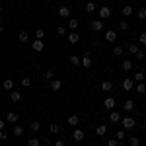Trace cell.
<instances>
[{
	"label": "cell",
	"instance_id": "681fc988",
	"mask_svg": "<svg viewBox=\"0 0 146 146\" xmlns=\"http://www.w3.org/2000/svg\"><path fill=\"white\" fill-rule=\"evenodd\" d=\"M142 125H144V127H146V119H144V121H142Z\"/></svg>",
	"mask_w": 146,
	"mask_h": 146
},
{
	"label": "cell",
	"instance_id": "d6986e66",
	"mask_svg": "<svg viewBox=\"0 0 146 146\" xmlns=\"http://www.w3.org/2000/svg\"><path fill=\"white\" fill-rule=\"evenodd\" d=\"M115 138H117L119 142H125V140H127V133H125V129H123V131H117V133H115Z\"/></svg>",
	"mask_w": 146,
	"mask_h": 146
},
{
	"label": "cell",
	"instance_id": "e0dca14e",
	"mask_svg": "<svg viewBox=\"0 0 146 146\" xmlns=\"http://www.w3.org/2000/svg\"><path fill=\"white\" fill-rule=\"evenodd\" d=\"M58 16H60V18H70V8L60 6V8H58Z\"/></svg>",
	"mask_w": 146,
	"mask_h": 146
},
{
	"label": "cell",
	"instance_id": "b9f144b4",
	"mask_svg": "<svg viewBox=\"0 0 146 146\" xmlns=\"http://www.w3.org/2000/svg\"><path fill=\"white\" fill-rule=\"evenodd\" d=\"M56 33H58V35H64V33H66V27H64V25H58V27H56Z\"/></svg>",
	"mask_w": 146,
	"mask_h": 146
},
{
	"label": "cell",
	"instance_id": "ac0fdd59",
	"mask_svg": "<svg viewBox=\"0 0 146 146\" xmlns=\"http://www.w3.org/2000/svg\"><path fill=\"white\" fill-rule=\"evenodd\" d=\"M60 88H62V82L60 80H51V90L53 92H58Z\"/></svg>",
	"mask_w": 146,
	"mask_h": 146
},
{
	"label": "cell",
	"instance_id": "6da1fadb",
	"mask_svg": "<svg viewBox=\"0 0 146 146\" xmlns=\"http://www.w3.org/2000/svg\"><path fill=\"white\" fill-rule=\"evenodd\" d=\"M121 123H123V129H125V131H129V129H133V127L136 125V121H135V117L127 115V117H123V119H121Z\"/></svg>",
	"mask_w": 146,
	"mask_h": 146
},
{
	"label": "cell",
	"instance_id": "1f68e13d",
	"mask_svg": "<svg viewBox=\"0 0 146 146\" xmlns=\"http://www.w3.org/2000/svg\"><path fill=\"white\" fill-rule=\"evenodd\" d=\"M12 135H14V136H22V135H23V127H14Z\"/></svg>",
	"mask_w": 146,
	"mask_h": 146
},
{
	"label": "cell",
	"instance_id": "836d02e7",
	"mask_svg": "<svg viewBox=\"0 0 146 146\" xmlns=\"http://www.w3.org/2000/svg\"><path fill=\"white\" fill-rule=\"evenodd\" d=\"M35 37H37V39H43V37H45V29L37 27V29H35Z\"/></svg>",
	"mask_w": 146,
	"mask_h": 146
},
{
	"label": "cell",
	"instance_id": "8fae6325",
	"mask_svg": "<svg viewBox=\"0 0 146 146\" xmlns=\"http://www.w3.org/2000/svg\"><path fill=\"white\" fill-rule=\"evenodd\" d=\"M115 39H117V31H113V29L105 31V41H107V43H113Z\"/></svg>",
	"mask_w": 146,
	"mask_h": 146
},
{
	"label": "cell",
	"instance_id": "f546056e",
	"mask_svg": "<svg viewBox=\"0 0 146 146\" xmlns=\"http://www.w3.org/2000/svg\"><path fill=\"white\" fill-rule=\"evenodd\" d=\"M39 144H41V140H39V138H35V136H31V138L27 140V146H39Z\"/></svg>",
	"mask_w": 146,
	"mask_h": 146
},
{
	"label": "cell",
	"instance_id": "603a6c76",
	"mask_svg": "<svg viewBox=\"0 0 146 146\" xmlns=\"http://www.w3.org/2000/svg\"><path fill=\"white\" fill-rule=\"evenodd\" d=\"M29 129H31L33 133H37V131L41 129V121H31V123H29Z\"/></svg>",
	"mask_w": 146,
	"mask_h": 146
},
{
	"label": "cell",
	"instance_id": "7c38bea8",
	"mask_svg": "<svg viewBox=\"0 0 146 146\" xmlns=\"http://www.w3.org/2000/svg\"><path fill=\"white\" fill-rule=\"evenodd\" d=\"M133 88H135V80L133 78H127V80H123V90H133Z\"/></svg>",
	"mask_w": 146,
	"mask_h": 146
},
{
	"label": "cell",
	"instance_id": "ee69618b",
	"mask_svg": "<svg viewBox=\"0 0 146 146\" xmlns=\"http://www.w3.org/2000/svg\"><path fill=\"white\" fill-rule=\"evenodd\" d=\"M138 41H140V43H144V45H146V33H140V35H138Z\"/></svg>",
	"mask_w": 146,
	"mask_h": 146
},
{
	"label": "cell",
	"instance_id": "ab89813d",
	"mask_svg": "<svg viewBox=\"0 0 146 146\" xmlns=\"http://www.w3.org/2000/svg\"><path fill=\"white\" fill-rule=\"evenodd\" d=\"M27 37H29L27 31H20V41H27Z\"/></svg>",
	"mask_w": 146,
	"mask_h": 146
},
{
	"label": "cell",
	"instance_id": "4316f807",
	"mask_svg": "<svg viewBox=\"0 0 146 146\" xmlns=\"http://www.w3.org/2000/svg\"><path fill=\"white\" fill-rule=\"evenodd\" d=\"M70 64H72V66H78V64H82V58H78L76 55H72L70 56Z\"/></svg>",
	"mask_w": 146,
	"mask_h": 146
},
{
	"label": "cell",
	"instance_id": "7402d4cb",
	"mask_svg": "<svg viewBox=\"0 0 146 146\" xmlns=\"http://www.w3.org/2000/svg\"><path fill=\"white\" fill-rule=\"evenodd\" d=\"M4 90H14V80H12V78H6V80H4Z\"/></svg>",
	"mask_w": 146,
	"mask_h": 146
},
{
	"label": "cell",
	"instance_id": "2e32d148",
	"mask_svg": "<svg viewBox=\"0 0 146 146\" xmlns=\"http://www.w3.org/2000/svg\"><path fill=\"white\" fill-rule=\"evenodd\" d=\"M10 100L14 101V103H20V101H22V94H20V92H14V90H12V92H10Z\"/></svg>",
	"mask_w": 146,
	"mask_h": 146
},
{
	"label": "cell",
	"instance_id": "484cf974",
	"mask_svg": "<svg viewBox=\"0 0 146 146\" xmlns=\"http://www.w3.org/2000/svg\"><path fill=\"white\" fill-rule=\"evenodd\" d=\"M138 144H140L138 136H129V146H138Z\"/></svg>",
	"mask_w": 146,
	"mask_h": 146
},
{
	"label": "cell",
	"instance_id": "74e56055",
	"mask_svg": "<svg viewBox=\"0 0 146 146\" xmlns=\"http://www.w3.org/2000/svg\"><path fill=\"white\" fill-rule=\"evenodd\" d=\"M43 76H45L47 80H55V72H53V70H47V72L43 74Z\"/></svg>",
	"mask_w": 146,
	"mask_h": 146
},
{
	"label": "cell",
	"instance_id": "4fadbf2b",
	"mask_svg": "<svg viewBox=\"0 0 146 146\" xmlns=\"http://www.w3.org/2000/svg\"><path fill=\"white\" fill-rule=\"evenodd\" d=\"M101 90L103 92H113V82L111 80H103V82H101Z\"/></svg>",
	"mask_w": 146,
	"mask_h": 146
},
{
	"label": "cell",
	"instance_id": "cb8c5ba5",
	"mask_svg": "<svg viewBox=\"0 0 146 146\" xmlns=\"http://www.w3.org/2000/svg\"><path fill=\"white\" fill-rule=\"evenodd\" d=\"M68 27H70L72 31H76V27H78V20H76V18H70V20H68Z\"/></svg>",
	"mask_w": 146,
	"mask_h": 146
},
{
	"label": "cell",
	"instance_id": "ba28073f",
	"mask_svg": "<svg viewBox=\"0 0 146 146\" xmlns=\"http://www.w3.org/2000/svg\"><path fill=\"white\" fill-rule=\"evenodd\" d=\"M123 109L127 113H133V111H135V101H133V100H127L123 103Z\"/></svg>",
	"mask_w": 146,
	"mask_h": 146
},
{
	"label": "cell",
	"instance_id": "f1b7e54d",
	"mask_svg": "<svg viewBox=\"0 0 146 146\" xmlns=\"http://www.w3.org/2000/svg\"><path fill=\"white\" fill-rule=\"evenodd\" d=\"M136 92H138V94H146V84L144 82H138V84H136Z\"/></svg>",
	"mask_w": 146,
	"mask_h": 146
},
{
	"label": "cell",
	"instance_id": "83f0119b",
	"mask_svg": "<svg viewBox=\"0 0 146 146\" xmlns=\"http://www.w3.org/2000/svg\"><path fill=\"white\" fill-rule=\"evenodd\" d=\"M133 80H135L136 84H138V82H144V72H136L135 76H133Z\"/></svg>",
	"mask_w": 146,
	"mask_h": 146
},
{
	"label": "cell",
	"instance_id": "c3c4849f",
	"mask_svg": "<svg viewBox=\"0 0 146 146\" xmlns=\"http://www.w3.org/2000/svg\"><path fill=\"white\" fill-rule=\"evenodd\" d=\"M55 146H66V144H64V140L58 138V140H55Z\"/></svg>",
	"mask_w": 146,
	"mask_h": 146
},
{
	"label": "cell",
	"instance_id": "52a82bcc",
	"mask_svg": "<svg viewBox=\"0 0 146 146\" xmlns=\"http://www.w3.org/2000/svg\"><path fill=\"white\" fill-rule=\"evenodd\" d=\"M84 131H80V129H76V131H74V135H72V140H74V142H82V140H84Z\"/></svg>",
	"mask_w": 146,
	"mask_h": 146
},
{
	"label": "cell",
	"instance_id": "7bdbcfd3",
	"mask_svg": "<svg viewBox=\"0 0 146 146\" xmlns=\"http://www.w3.org/2000/svg\"><path fill=\"white\" fill-rule=\"evenodd\" d=\"M119 27H121V29H123V31H125V29H129V23H127V22H125V20H123V22L119 23Z\"/></svg>",
	"mask_w": 146,
	"mask_h": 146
},
{
	"label": "cell",
	"instance_id": "8d00e7d4",
	"mask_svg": "<svg viewBox=\"0 0 146 146\" xmlns=\"http://www.w3.org/2000/svg\"><path fill=\"white\" fill-rule=\"evenodd\" d=\"M129 51H131L133 55H136V53H138L140 49H138V45H135V43H131V45H129Z\"/></svg>",
	"mask_w": 146,
	"mask_h": 146
},
{
	"label": "cell",
	"instance_id": "d4e9b609",
	"mask_svg": "<svg viewBox=\"0 0 146 146\" xmlns=\"http://www.w3.org/2000/svg\"><path fill=\"white\" fill-rule=\"evenodd\" d=\"M119 119H121V115H119L117 111H111V113H109V121H111V123H117Z\"/></svg>",
	"mask_w": 146,
	"mask_h": 146
},
{
	"label": "cell",
	"instance_id": "30bf717a",
	"mask_svg": "<svg viewBox=\"0 0 146 146\" xmlns=\"http://www.w3.org/2000/svg\"><path fill=\"white\" fill-rule=\"evenodd\" d=\"M78 123H80V117H78V115H70V117L66 119V125H68V127H76Z\"/></svg>",
	"mask_w": 146,
	"mask_h": 146
},
{
	"label": "cell",
	"instance_id": "d6a6232c",
	"mask_svg": "<svg viewBox=\"0 0 146 146\" xmlns=\"http://www.w3.org/2000/svg\"><path fill=\"white\" fill-rule=\"evenodd\" d=\"M49 131H51L53 135H56V133H60V127H58L56 123H51V127H49Z\"/></svg>",
	"mask_w": 146,
	"mask_h": 146
},
{
	"label": "cell",
	"instance_id": "d590c367",
	"mask_svg": "<svg viewBox=\"0 0 146 146\" xmlns=\"http://www.w3.org/2000/svg\"><path fill=\"white\" fill-rule=\"evenodd\" d=\"M86 12H90V14H92V12H96V4H94L92 0L88 2V4H86Z\"/></svg>",
	"mask_w": 146,
	"mask_h": 146
},
{
	"label": "cell",
	"instance_id": "e575fe53",
	"mask_svg": "<svg viewBox=\"0 0 146 146\" xmlns=\"http://www.w3.org/2000/svg\"><path fill=\"white\" fill-rule=\"evenodd\" d=\"M136 16H138V20H146V8H140L136 12Z\"/></svg>",
	"mask_w": 146,
	"mask_h": 146
},
{
	"label": "cell",
	"instance_id": "5b68a950",
	"mask_svg": "<svg viewBox=\"0 0 146 146\" xmlns=\"http://www.w3.org/2000/svg\"><path fill=\"white\" fill-rule=\"evenodd\" d=\"M121 70H123V72H131V70H133V62H131L129 58H123V60H121Z\"/></svg>",
	"mask_w": 146,
	"mask_h": 146
},
{
	"label": "cell",
	"instance_id": "bcb514c9",
	"mask_svg": "<svg viewBox=\"0 0 146 146\" xmlns=\"http://www.w3.org/2000/svg\"><path fill=\"white\" fill-rule=\"evenodd\" d=\"M0 138L6 140V138H8V133H6V131H0Z\"/></svg>",
	"mask_w": 146,
	"mask_h": 146
},
{
	"label": "cell",
	"instance_id": "7dc6e473",
	"mask_svg": "<svg viewBox=\"0 0 146 146\" xmlns=\"http://www.w3.org/2000/svg\"><path fill=\"white\" fill-rule=\"evenodd\" d=\"M43 144H45V146L51 144V138H49V136H43Z\"/></svg>",
	"mask_w": 146,
	"mask_h": 146
},
{
	"label": "cell",
	"instance_id": "277c9868",
	"mask_svg": "<svg viewBox=\"0 0 146 146\" xmlns=\"http://www.w3.org/2000/svg\"><path fill=\"white\" fill-rule=\"evenodd\" d=\"M66 41H68V43H72V45H76V43L80 41V35L76 33V31H70V33L66 35Z\"/></svg>",
	"mask_w": 146,
	"mask_h": 146
},
{
	"label": "cell",
	"instance_id": "ffe728a7",
	"mask_svg": "<svg viewBox=\"0 0 146 146\" xmlns=\"http://www.w3.org/2000/svg\"><path fill=\"white\" fill-rule=\"evenodd\" d=\"M96 133H98L100 136L107 135V125H98V127H96Z\"/></svg>",
	"mask_w": 146,
	"mask_h": 146
},
{
	"label": "cell",
	"instance_id": "4dcf8cb0",
	"mask_svg": "<svg viewBox=\"0 0 146 146\" xmlns=\"http://www.w3.org/2000/svg\"><path fill=\"white\" fill-rule=\"evenodd\" d=\"M6 121H8V123H16V121H18V115H16V113H8V115H6Z\"/></svg>",
	"mask_w": 146,
	"mask_h": 146
},
{
	"label": "cell",
	"instance_id": "3957f363",
	"mask_svg": "<svg viewBox=\"0 0 146 146\" xmlns=\"http://www.w3.org/2000/svg\"><path fill=\"white\" fill-rule=\"evenodd\" d=\"M98 16H100V20H107V18L111 16V8H107V6H103V8H100V12H98Z\"/></svg>",
	"mask_w": 146,
	"mask_h": 146
},
{
	"label": "cell",
	"instance_id": "9a60e30c",
	"mask_svg": "<svg viewBox=\"0 0 146 146\" xmlns=\"http://www.w3.org/2000/svg\"><path fill=\"white\" fill-rule=\"evenodd\" d=\"M121 14H123L125 18H129V16H133V14H135V8L127 4V6H123V10H121Z\"/></svg>",
	"mask_w": 146,
	"mask_h": 146
},
{
	"label": "cell",
	"instance_id": "9c48e42d",
	"mask_svg": "<svg viewBox=\"0 0 146 146\" xmlns=\"http://www.w3.org/2000/svg\"><path fill=\"white\" fill-rule=\"evenodd\" d=\"M33 51H37V53H41V51H43V47H45V43H43V39H35L33 41Z\"/></svg>",
	"mask_w": 146,
	"mask_h": 146
},
{
	"label": "cell",
	"instance_id": "f35d334b",
	"mask_svg": "<svg viewBox=\"0 0 146 146\" xmlns=\"http://www.w3.org/2000/svg\"><path fill=\"white\" fill-rule=\"evenodd\" d=\"M22 86L23 88H29L31 86V78H22Z\"/></svg>",
	"mask_w": 146,
	"mask_h": 146
},
{
	"label": "cell",
	"instance_id": "f6af8a7d",
	"mask_svg": "<svg viewBox=\"0 0 146 146\" xmlns=\"http://www.w3.org/2000/svg\"><path fill=\"white\" fill-rule=\"evenodd\" d=\"M136 58L142 60V58H144V51H138V53H136Z\"/></svg>",
	"mask_w": 146,
	"mask_h": 146
},
{
	"label": "cell",
	"instance_id": "60d3db41",
	"mask_svg": "<svg viewBox=\"0 0 146 146\" xmlns=\"http://www.w3.org/2000/svg\"><path fill=\"white\" fill-rule=\"evenodd\" d=\"M107 146H119V140L117 138H109L107 140Z\"/></svg>",
	"mask_w": 146,
	"mask_h": 146
},
{
	"label": "cell",
	"instance_id": "f907efd6",
	"mask_svg": "<svg viewBox=\"0 0 146 146\" xmlns=\"http://www.w3.org/2000/svg\"><path fill=\"white\" fill-rule=\"evenodd\" d=\"M68 2H72V0H68Z\"/></svg>",
	"mask_w": 146,
	"mask_h": 146
},
{
	"label": "cell",
	"instance_id": "44dd1931",
	"mask_svg": "<svg viewBox=\"0 0 146 146\" xmlns=\"http://www.w3.org/2000/svg\"><path fill=\"white\" fill-rule=\"evenodd\" d=\"M123 53H125V49L121 45H115V47H113V55H115V56H123Z\"/></svg>",
	"mask_w": 146,
	"mask_h": 146
},
{
	"label": "cell",
	"instance_id": "8992f818",
	"mask_svg": "<svg viewBox=\"0 0 146 146\" xmlns=\"http://www.w3.org/2000/svg\"><path fill=\"white\" fill-rule=\"evenodd\" d=\"M103 107H105L107 111H113V107H115V98H105V101H103Z\"/></svg>",
	"mask_w": 146,
	"mask_h": 146
},
{
	"label": "cell",
	"instance_id": "5bb4252c",
	"mask_svg": "<svg viewBox=\"0 0 146 146\" xmlns=\"http://www.w3.org/2000/svg\"><path fill=\"white\" fill-rule=\"evenodd\" d=\"M82 66H84V68H90L92 66V56H90V53H86V55L82 56Z\"/></svg>",
	"mask_w": 146,
	"mask_h": 146
},
{
	"label": "cell",
	"instance_id": "7a4b0ae2",
	"mask_svg": "<svg viewBox=\"0 0 146 146\" xmlns=\"http://www.w3.org/2000/svg\"><path fill=\"white\" fill-rule=\"evenodd\" d=\"M90 29L96 31V33L101 31V29H103V22H101V20H94V22H90Z\"/></svg>",
	"mask_w": 146,
	"mask_h": 146
}]
</instances>
